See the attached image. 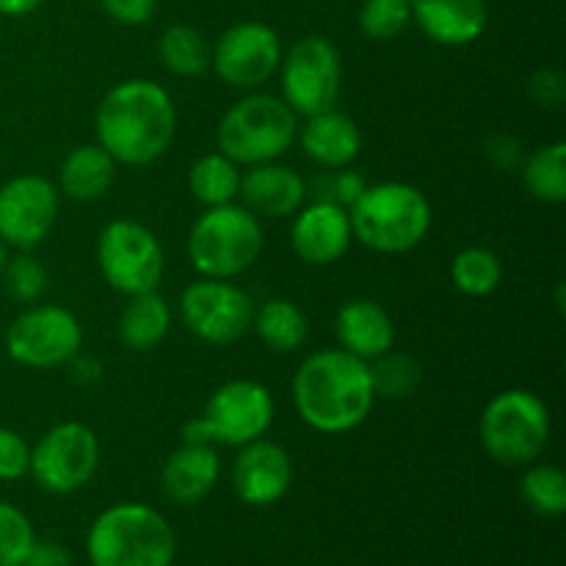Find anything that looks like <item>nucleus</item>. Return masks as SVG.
Returning a JSON list of instances; mask_svg holds the SVG:
<instances>
[{
    "label": "nucleus",
    "mask_w": 566,
    "mask_h": 566,
    "mask_svg": "<svg viewBox=\"0 0 566 566\" xmlns=\"http://www.w3.org/2000/svg\"><path fill=\"white\" fill-rule=\"evenodd\" d=\"M97 144L125 166L155 164L169 153L177 133V108L160 83L130 77L111 88L94 116Z\"/></svg>",
    "instance_id": "nucleus-1"
},
{
    "label": "nucleus",
    "mask_w": 566,
    "mask_h": 566,
    "mask_svg": "<svg viewBox=\"0 0 566 566\" xmlns=\"http://www.w3.org/2000/svg\"><path fill=\"white\" fill-rule=\"evenodd\" d=\"M291 392L298 418L321 434L357 429L376 403L368 363L343 348L310 354L293 376Z\"/></svg>",
    "instance_id": "nucleus-2"
},
{
    "label": "nucleus",
    "mask_w": 566,
    "mask_h": 566,
    "mask_svg": "<svg viewBox=\"0 0 566 566\" xmlns=\"http://www.w3.org/2000/svg\"><path fill=\"white\" fill-rule=\"evenodd\" d=\"M175 531L144 503H114L97 514L86 536L92 566H171Z\"/></svg>",
    "instance_id": "nucleus-3"
},
{
    "label": "nucleus",
    "mask_w": 566,
    "mask_h": 566,
    "mask_svg": "<svg viewBox=\"0 0 566 566\" xmlns=\"http://www.w3.org/2000/svg\"><path fill=\"white\" fill-rule=\"evenodd\" d=\"M352 232L363 247L379 254L412 252L431 230V205L409 182H376L348 208Z\"/></svg>",
    "instance_id": "nucleus-4"
},
{
    "label": "nucleus",
    "mask_w": 566,
    "mask_h": 566,
    "mask_svg": "<svg viewBox=\"0 0 566 566\" xmlns=\"http://www.w3.org/2000/svg\"><path fill=\"white\" fill-rule=\"evenodd\" d=\"M298 133V116L276 94L252 92L238 99L221 116L216 144L219 153L238 166H258L280 160L293 147Z\"/></svg>",
    "instance_id": "nucleus-5"
},
{
    "label": "nucleus",
    "mask_w": 566,
    "mask_h": 566,
    "mask_svg": "<svg viewBox=\"0 0 566 566\" xmlns=\"http://www.w3.org/2000/svg\"><path fill=\"white\" fill-rule=\"evenodd\" d=\"M263 252V227L243 205L208 208L188 232V258L208 280H235Z\"/></svg>",
    "instance_id": "nucleus-6"
},
{
    "label": "nucleus",
    "mask_w": 566,
    "mask_h": 566,
    "mask_svg": "<svg viewBox=\"0 0 566 566\" xmlns=\"http://www.w3.org/2000/svg\"><path fill=\"white\" fill-rule=\"evenodd\" d=\"M481 446L503 468H525L542 457L551 440V409L531 390H503L484 407Z\"/></svg>",
    "instance_id": "nucleus-7"
},
{
    "label": "nucleus",
    "mask_w": 566,
    "mask_h": 566,
    "mask_svg": "<svg viewBox=\"0 0 566 566\" xmlns=\"http://www.w3.org/2000/svg\"><path fill=\"white\" fill-rule=\"evenodd\" d=\"M97 263L105 282L125 296L158 291L166 260L153 230L133 219L111 221L97 238Z\"/></svg>",
    "instance_id": "nucleus-8"
},
{
    "label": "nucleus",
    "mask_w": 566,
    "mask_h": 566,
    "mask_svg": "<svg viewBox=\"0 0 566 566\" xmlns=\"http://www.w3.org/2000/svg\"><path fill=\"white\" fill-rule=\"evenodd\" d=\"M282 99L296 116H313L337 105L343 86V61L326 36H304L282 55Z\"/></svg>",
    "instance_id": "nucleus-9"
},
{
    "label": "nucleus",
    "mask_w": 566,
    "mask_h": 566,
    "mask_svg": "<svg viewBox=\"0 0 566 566\" xmlns=\"http://www.w3.org/2000/svg\"><path fill=\"white\" fill-rule=\"evenodd\" d=\"M81 321L59 304H36L6 329V352L22 368L50 370L81 354Z\"/></svg>",
    "instance_id": "nucleus-10"
},
{
    "label": "nucleus",
    "mask_w": 566,
    "mask_h": 566,
    "mask_svg": "<svg viewBox=\"0 0 566 566\" xmlns=\"http://www.w3.org/2000/svg\"><path fill=\"white\" fill-rule=\"evenodd\" d=\"M99 468V440L86 423L53 426L31 448V479L50 495H70L86 486Z\"/></svg>",
    "instance_id": "nucleus-11"
},
{
    "label": "nucleus",
    "mask_w": 566,
    "mask_h": 566,
    "mask_svg": "<svg viewBox=\"0 0 566 566\" xmlns=\"http://www.w3.org/2000/svg\"><path fill=\"white\" fill-rule=\"evenodd\" d=\"M254 302L230 280L191 282L180 293V318L186 329L210 346H230L241 340L254 321Z\"/></svg>",
    "instance_id": "nucleus-12"
},
{
    "label": "nucleus",
    "mask_w": 566,
    "mask_h": 566,
    "mask_svg": "<svg viewBox=\"0 0 566 566\" xmlns=\"http://www.w3.org/2000/svg\"><path fill=\"white\" fill-rule=\"evenodd\" d=\"M282 42L280 33L258 20L238 22L227 28L210 50V66L232 88L254 92L280 72Z\"/></svg>",
    "instance_id": "nucleus-13"
},
{
    "label": "nucleus",
    "mask_w": 566,
    "mask_h": 566,
    "mask_svg": "<svg viewBox=\"0 0 566 566\" xmlns=\"http://www.w3.org/2000/svg\"><path fill=\"white\" fill-rule=\"evenodd\" d=\"M59 210L61 193L48 177H11L0 186V241L20 252H31L53 232Z\"/></svg>",
    "instance_id": "nucleus-14"
},
{
    "label": "nucleus",
    "mask_w": 566,
    "mask_h": 566,
    "mask_svg": "<svg viewBox=\"0 0 566 566\" xmlns=\"http://www.w3.org/2000/svg\"><path fill=\"white\" fill-rule=\"evenodd\" d=\"M202 420L213 442L243 448L265 437L274 423V396L260 381L232 379L208 398Z\"/></svg>",
    "instance_id": "nucleus-15"
},
{
    "label": "nucleus",
    "mask_w": 566,
    "mask_h": 566,
    "mask_svg": "<svg viewBox=\"0 0 566 566\" xmlns=\"http://www.w3.org/2000/svg\"><path fill=\"white\" fill-rule=\"evenodd\" d=\"M293 481V462L282 446L254 440L241 448L232 464V490L247 506H274L285 497Z\"/></svg>",
    "instance_id": "nucleus-16"
},
{
    "label": "nucleus",
    "mask_w": 566,
    "mask_h": 566,
    "mask_svg": "<svg viewBox=\"0 0 566 566\" xmlns=\"http://www.w3.org/2000/svg\"><path fill=\"white\" fill-rule=\"evenodd\" d=\"M354 241L348 210L335 202L302 205L291 227V247L304 263L332 265L348 252Z\"/></svg>",
    "instance_id": "nucleus-17"
},
{
    "label": "nucleus",
    "mask_w": 566,
    "mask_h": 566,
    "mask_svg": "<svg viewBox=\"0 0 566 566\" xmlns=\"http://www.w3.org/2000/svg\"><path fill=\"white\" fill-rule=\"evenodd\" d=\"M238 197L243 199V208L258 219L260 216L285 219V216H296L302 210L310 191L296 169L280 164V160H269V164L247 166V171H241Z\"/></svg>",
    "instance_id": "nucleus-18"
},
{
    "label": "nucleus",
    "mask_w": 566,
    "mask_h": 566,
    "mask_svg": "<svg viewBox=\"0 0 566 566\" xmlns=\"http://www.w3.org/2000/svg\"><path fill=\"white\" fill-rule=\"evenodd\" d=\"M412 20L431 42L464 48L481 39L490 11L486 0H412Z\"/></svg>",
    "instance_id": "nucleus-19"
},
{
    "label": "nucleus",
    "mask_w": 566,
    "mask_h": 566,
    "mask_svg": "<svg viewBox=\"0 0 566 566\" xmlns=\"http://www.w3.org/2000/svg\"><path fill=\"white\" fill-rule=\"evenodd\" d=\"M304 125L298 127L296 138L302 144L304 155L321 169H346L363 149V133L352 116L329 108L321 114L304 116Z\"/></svg>",
    "instance_id": "nucleus-20"
},
{
    "label": "nucleus",
    "mask_w": 566,
    "mask_h": 566,
    "mask_svg": "<svg viewBox=\"0 0 566 566\" xmlns=\"http://www.w3.org/2000/svg\"><path fill=\"white\" fill-rule=\"evenodd\" d=\"M335 335L343 352L370 363L390 352L396 343V326H392L390 313L379 302L352 298L337 310Z\"/></svg>",
    "instance_id": "nucleus-21"
},
{
    "label": "nucleus",
    "mask_w": 566,
    "mask_h": 566,
    "mask_svg": "<svg viewBox=\"0 0 566 566\" xmlns=\"http://www.w3.org/2000/svg\"><path fill=\"white\" fill-rule=\"evenodd\" d=\"M221 462L213 446H180L160 470V490L177 506H193L213 492Z\"/></svg>",
    "instance_id": "nucleus-22"
},
{
    "label": "nucleus",
    "mask_w": 566,
    "mask_h": 566,
    "mask_svg": "<svg viewBox=\"0 0 566 566\" xmlns=\"http://www.w3.org/2000/svg\"><path fill=\"white\" fill-rule=\"evenodd\" d=\"M116 175V160L99 144H81L59 169V191L75 202H94L108 193Z\"/></svg>",
    "instance_id": "nucleus-23"
},
{
    "label": "nucleus",
    "mask_w": 566,
    "mask_h": 566,
    "mask_svg": "<svg viewBox=\"0 0 566 566\" xmlns=\"http://www.w3.org/2000/svg\"><path fill=\"white\" fill-rule=\"evenodd\" d=\"M171 329V310L158 291L136 293L119 315V340L130 352H153Z\"/></svg>",
    "instance_id": "nucleus-24"
},
{
    "label": "nucleus",
    "mask_w": 566,
    "mask_h": 566,
    "mask_svg": "<svg viewBox=\"0 0 566 566\" xmlns=\"http://www.w3.org/2000/svg\"><path fill=\"white\" fill-rule=\"evenodd\" d=\"M252 329L271 352L291 354L307 340V318L291 298H269L254 310Z\"/></svg>",
    "instance_id": "nucleus-25"
},
{
    "label": "nucleus",
    "mask_w": 566,
    "mask_h": 566,
    "mask_svg": "<svg viewBox=\"0 0 566 566\" xmlns=\"http://www.w3.org/2000/svg\"><path fill=\"white\" fill-rule=\"evenodd\" d=\"M188 188L205 208L235 202L238 188H241V166L227 158L224 153L202 155L188 171Z\"/></svg>",
    "instance_id": "nucleus-26"
},
{
    "label": "nucleus",
    "mask_w": 566,
    "mask_h": 566,
    "mask_svg": "<svg viewBox=\"0 0 566 566\" xmlns=\"http://www.w3.org/2000/svg\"><path fill=\"white\" fill-rule=\"evenodd\" d=\"M523 182L534 199L562 205L566 199V144L553 142L523 158Z\"/></svg>",
    "instance_id": "nucleus-27"
},
{
    "label": "nucleus",
    "mask_w": 566,
    "mask_h": 566,
    "mask_svg": "<svg viewBox=\"0 0 566 566\" xmlns=\"http://www.w3.org/2000/svg\"><path fill=\"white\" fill-rule=\"evenodd\" d=\"M158 55L177 77H199L210 70V44L197 28L171 25L158 42Z\"/></svg>",
    "instance_id": "nucleus-28"
},
{
    "label": "nucleus",
    "mask_w": 566,
    "mask_h": 566,
    "mask_svg": "<svg viewBox=\"0 0 566 566\" xmlns=\"http://www.w3.org/2000/svg\"><path fill=\"white\" fill-rule=\"evenodd\" d=\"M451 280L453 285H457V291H462L464 296H490L492 291L501 287V258H497L492 249L484 247L462 249L451 263Z\"/></svg>",
    "instance_id": "nucleus-29"
},
{
    "label": "nucleus",
    "mask_w": 566,
    "mask_h": 566,
    "mask_svg": "<svg viewBox=\"0 0 566 566\" xmlns=\"http://www.w3.org/2000/svg\"><path fill=\"white\" fill-rule=\"evenodd\" d=\"M520 495L531 512L542 517H562L566 512V475L556 464H534L520 481Z\"/></svg>",
    "instance_id": "nucleus-30"
},
{
    "label": "nucleus",
    "mask_w": 566,
    "mask_h": 566,
    "mask_svg": "<svg viewBox=\"0 0 566 566\" xmlns=\"http://www.w3.org/2000/svg\"><path fill=\"white\" fill-rule=\"evenodd\" d=\"M370 381H374L376 398H409L420 387L423 370L418 359L401 352H387L381 357L370 359Z\"/></svg>",
    "instance_id": "nucleus-31"
},
{
    "label": "nucleus",
    "mask_w": 566,
    "mask_h": 566,
    "mask_svg": "<svg viewBox=\"0 0 566 566\" xmlns=\"http://www.w3.org/2000/svg\"><path fill=\"white\" fill-rule=\"evenodd\" d=\"M409 22H412V0H363L359 9V28L376 42L401 36Z\"/></svg>",
    "instance_id": "nucleus-32"
},
{
    "label": "nucleus",
    "mask_w": 566,
    "mask_h": 566,
    "mask_svg": "<svg viewBox=\"0 0 566 566\" xmlns=\"http://www.w3.org/2000/svg\"><path fill=\"white\" fill-rule=\"evenodd\" d=\"M3 280L6 293H9L14 302L20 304H33L44 296L48 291V271L39 263L36 258H31L28 252H20L17 258H9L3 265Z\"/></svg>",
    "instance_id": "nucleus-33"
},
{
    "label": "nucleus",
    "mask_w": 566,
    "mask_h": 566,
    "mask_svg": "<svg viewBox=\"0 0 566 566\" xmlns=\"http://www.w3.org/2000/svg\"><path fill=\"white\" fill-rule=\"evenodd\" d=\"M33 545L31 520L11 503H0V566H22Z\"/></svg>",
    "instance_id": "nucleus-34"
},
{
    "label": "nucleus",
    "mask_w": 566,
    "mask_h": 566,
    "mask_svg": "<svg viewBox=\"0 0 566 566\" xmlns=\"http://www.w3.org/2000/svg\"><path fill=\"white\" fill-rule=\"evenodd\" d=\"M365 188H368L365 177L359 175V171L348 169L346 166V169H335V175L324 177V180L318 182V197L315 199L335 202V205H340V208L348 210L359 197H363Z\"/></svg>",
    "instance_id": "nucleus-35"
},
{
    "label": "nucleus",
    "mask_w": 566,
    "mask_h": 566,
    "mask_svg": "<svg viewBox=\"0 0 566 566\" xmlns=\"http://www.w3.org/2000/svg\"><path fill=\"white\" fill-rule=\"evenodd\" d=\"M31 448L17 431L0 429V481H17L28 475Z\"/></svg>",
    "instance_id": "nucleus-36"
},
{
    "label": "nucleus",
    "mask_w": 566,
    "mask_h": 566,
    "mask_svg": "<svg viewBox=\"0 0 566 566\" xmlns=\"http://www.w3.org/2000/svg\"><path fill=\"white\" fill-rule=\"evenodd\" d=\"M528 94L542 108H558L566 97V81L558 70H539L531 75Z\"/></svg>",
    "instance_id": "nucleus-37"
},
{
    "label": "nucleus",
    "mask_w": 566,
    "mask_h": 566,
    "mask_svg": "<svg viewBox=\"0 0 566 566\" xmlns=\"http://www.w3.org/2000/svg\"><path fill=\"white\" fill-rule=\"evenodd\" d=\"M105 14L114 22L127 28L144 25L155 17V9H158V0H99Z\"/></svg>",
    "instance_id": "nucleus-38"
},
{
    "label": "nucleus",
    "mask_w": 566,
    "mask_h": 566,
    "mask_svg": "<svg viewBox=\"0 0 566 566\" xmlns=\"http://www.w3.org/2000/svg\"><path fill=\"white\" fill-rule=\"evenodd\" d=\"M486 155H490V160L497 169H520L525 158L517 138L503 136V133L501 136H492L490 142H486Z\"/></svg>",
    "instance_id": "nucleus-39"
},
{
    "label": "nucleus",
    "mask_w": 566,
    "mask_h": 566,
    "mask_svg": "<svg viewBox=\"0 0 566 566\" xmlns=\"http://www.w3.org/2000/svg\"><path fill=\"white\" fill-rule=\"evenodd\" d=\"M22 566H72V556L64 545L55 542H36Z\"/></svg>",
    "instance_id": "nucleus-40"
},
{
    "label": "nucleus",
    "mask_w": 566,
    "mask_h": 566,
    "mask_svg": "<svg viewBox=\"0 0 566 566\" xmlns=\"http://www.w3.org/2000/svg\"><path fill=\"white\" fill-rule=\"evenodd\" d=\"M72 368V379L77 381V385H97L99 379H103V365L97 363L94 357H81V354H75V357L66 363Z\"/></svg>",
    "instance_id": "nucleus-41"
},
{
    "label": "nucleus",
    "mask_w": 566,
    "mask_h": 566,
    "mask_svg": "<svg viewBox=\"0 0 566 566\" xmlns=\"http://www.w3.org/2000/svg\"><path fill=\"white\" fill-rule=\"evenodd\" d=\"M182 446H216L213 437H210L208 423L202 420V415L193 418L191 423L182 426Z\"/></svg>",
    "instance_id": "nucleus-42"
},
{
    "label": "nucleus",
    "mask_w": 566,
    "mask_h": 566,
    "mask_svg": "<svg viewBox=\"0 0 566 566\" xmlns=\"http://www.w3.org/2000/svg\"><path fill=\"white\" fill-rule=\"evenodd\" d=\"M42 0H0V14L3 17H25L36 11Z\"/></svg>",
    "instance_id": "nucleus-43"
},
{
    "label": "nucleus",
    "mask_w": 566,
    "mask_h": 566,
    "mask_svg": "<svg viewBox=\"0 0 566 566\" xmlns=\"http://www.w3.org/2000/svg\"><path fill=\"white\" fill-rule=\"evenodd\" d=\"M6 260H9V247H6L3 241H0V274H3V265Z\"/></svg>",
    "instance_id": "nucleus-44"
}]
</instances>
